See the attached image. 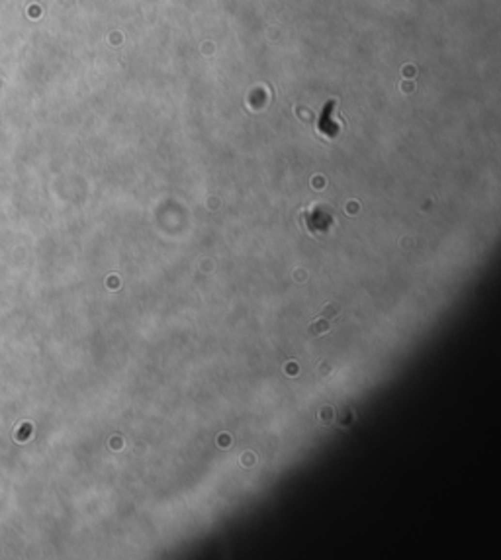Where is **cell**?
Here are the masks:
<instances>
[{
	"label": "cell",
	"mask_w": 501,
	"mask_h": 560,
	"mask_svg": "<svg viewBox=\"0 0 501 560\" xmlns=\"http://www.w3.org/2000/svg\"><path fill=\"white\" fill-rule=\"evenodd\" d=\"M337 312H339V305H335V304H333V305H327V308L321 312V318H333Z\"/></svg>",
	"instance_id": "cell-2"
},
{
	"label": "cell",
	"mask_w": 501,
	"mask_h": 560,
	"mask_svg": "<svg viewBox=\"0 0 501 560\" xmlns=\"http://www.w3.org/2000/svg\"><path fill=\"white\" fill-rule=\"evenodd\" d=\"M329 329H331V323H329V321L323 318V320H317V321H313V323L310 325V329H308V331H310V335H312V337H319V335L327 333Z\"/></svg>",
	"instance_id": "cell-1"
}]
</instances>
